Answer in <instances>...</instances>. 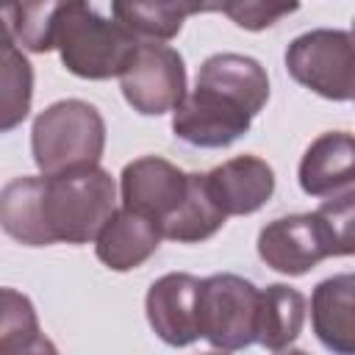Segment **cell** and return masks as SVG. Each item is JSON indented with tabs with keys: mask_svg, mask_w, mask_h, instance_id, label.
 I'll list each match as a JSON object with an SVG mask.
<instances>
[{
	"mask_svg": "<svg viewBox=\"0 0 355 355\" xmlns=\"http://www.w3.org/2000/svg\"><path fill=\"white\" fill-rule=\"evenodd\" d=\"M0 355H58L55 344L42 336L31 300L14 288L0 294Z\"/></svg>",
	"mask_w": 355,
	"mask_h": 355,
	"instance_id": "d6986e66",
	"label": "cell"
},
{
	"mask_svg": "<svg viewBox=\"0 0 355 355\" xmlns=\"http://www.w3.org/2000/svg\"><path fill=\"white\" fill-rule=\"evenodd\" d=\"M200 291L202 280L189 272H169L158 277L144 300L147 322L169 347H189L200 336Z\"/></svg>",
	"mask_w": 355,
	"mask_h": 355,
	"instance_id": "30bf717a",
	"label": "cell"
},
{
	"mask_svg": "<svg viewBox=\"0 0 355 355\" xmlns=\"http://www.w3.org/2000/svg\"><path fill=\"white\" fill-rule=\"evenodd\" d=\"M313 333L333 355H355V272L322 280L311 294Z\"/></svg>",
	"mask_w": 355,
	"mask_h": 355,
	"instance_id": "4fadbf2b",
	"label": "cell"
},
{
	"mask_svg": "<svg viewBox=\"0 0 355 355\" xmlns=\"http://www.w3.org/2000/svg\"><path fill=\"white\" fill-rule=\"evenodd\" d=\"M216 11L211 3H114V19L136 42H166L180 33L186 17Z\"/></svg>",
	"mask_w": 355,
	"mask_h": 355,
	"instance_id": "2e32d148",
	"label": "cell"
},
{
	"mask_svg": "<svg viewBox=\"0 0 355 355\" xmlns=\"http://www.w3.org/2000/svg\"><path fill=\"white\" fill-rule=\"evenodd\" d=\"M330 255H355V189L324 200L316 211Z\"/></svg>",
	"mask_w": 355,
	"mask_h": 355,
	"instance_id": "7402d4cb",
	"label": "cell"
},
{
	"mask_svg": "<svg viewBox=\"0 0 355 355\" xmlns=\"http://www.w3.org/2000/svg\"><path fill=\"white\" fill-rule=\"evenodd\" d=\"M258 255L269 269L300 277L311 272L319 261L330 258V250L316 214H291L272 219L261 227Z\"/></svg>",
	"mask_w": 355,
	"mask_h": 355,
	"instance_id": "9c48e42d",
	"label": "cell"
},
{
	"mask_svg": "<svg viewBox=\"0 0 355 355\" xmlns=\"http://www.w3.org/2000/svg\"><path fill=\"white\" fill-rule=\"evenodd\" d=\"M164 233L158 227V222L133 214L128 208H116L114 216L108 219V225L100 230L97 241H94V252L97 258L114 269V272H130L136 266H141L161 244Z\"/></svg>",
	"mask_w": 355,
	"mask_h": 355,
	"instance_id": "5bb4252c",
	"label": "cell"
},
{
	"mask_svg": "<svg viewBox=\"0 0 355 355\" xmlns=\"http://www.w3.org/2000/svg\"><path fill=\"white\" fill-rule=\"evenodd\" d=\"M208 355H222V352H208Z\"/></svg>",
	"mask_w": 355,
	"mask_h": 355,
	"instance_id": "484cf974",
	"label": "cell"
},
{
	"mask_svg": "<svg viewBox=\"0 0 355 355\" xmlns=\"http://www.w3.org/2000/svg\"><path fill=\"white\" fill-rule=\"evenodd\" d=\"M216 11L227 14L239 28L244 31H263L275 25L280 17H288L297 11V6H277V3H261V0H236V3H219Z\"/></svg>",
	"mask_w": 355,
	"mask_h": 355,
	"instance_id": "603a6c76",
	"label": "cell"
},
{
	"mask_svg": "<svg viewBox=\"0 0 355 355\" xmlns=\"http://www.w3.org/2000/svg\"><path fill=\"white\" fill-rule=\"evenodd\" d=\"M225 214L222 208L214 202L205 175L191 172L189 175V194L183 200V205L161 225L164 239L178 241V244H197L211 239L222 225H225Z\"/></svg>",
	"mask_w": 355,
	"mask_h": 355,
	"instance_id": "ac0fdd59",
	"label": "cell"
},
{
	"mask_svg": "<svg viewBox=\"0 0 355 355\" xmlns=\"http://www.w3.org/2000/svg\"><path fill=\"white\" fill-rule=\"evenodd\" d=\"M208 191L225 216H247L275 194V172L258 155H236L205 172Z\"/></svg>",
	"mask_w": 355,
	"mask_h": 355,
	"instance_id": "8fae6325",
	"label": "cell"
},
{
	"mask_svg": "<svg viewBox=\"0 0 355 355\" xmlns=\"http://www.w3.org/2000/svg\"><path fill=\"white\" fill-rule=\"evenodd\" d=\"M305 322V297L286 286L272 283L261 291V308H258V344L283 352L302 330Z\"/></svg>",
	"mask_w": 355,
	"mask_h": 355,
	"instance_id": "e0dca14e",
	"label": "cell"
},
{
	"mask_svg": "<svg viewBox=\"0 0 355 355\" xmlns=\"http://www.w3.org/2000/svg\"><path fill=\"white\" fill-rule=\"evenodd\" d=\"M136 39L116 22L103 17L89 3H58L53 47L61 64L86 80L119 78L136 50Z\"/></svg>",
	"mask_w": 355,
	"mask_h": 355,
	"instance_id": "7a4b0ae2",
	"label": "cell"
},
{
	"mask_svg": "<svg viewBox=\"0 0 355 355\" xmlns=\"http://www.w3.org/2000/svg\"><path fill=\"white\" fill-rule=\"evenodd\" d=\"M352 33H355V19H352Z\"/></svg>",
	"mask_w": 355,
	"mask_h": 355,
	"instance_id": "d4e9b609",
	"label": "cell"
},
{
	"mask_svg": "<svg viewBox=\"0 0 355 355\" xmlns=\"http://www.w3.org/2000/svg\"><path fill=\"white\" fill-rule=\"evenodd\" d=\"M297 178L311 197H333L355 186V136L344 130L316 136L302 153Z\"/></svg>",
	"mask_w": 355,
	"mask_h": 355,
	"instance_id": "7c38bea8",
	"label": "cell"
},
{
	"mask_svg": "<svg viewBox=\"0 0 355 355\" xmlns=\"http://www.w3.org/2000/svg\"><path fill=\"white\" fill-rule=\"evenodd\" d=\"M128 105L144 116L175 111L186 100L183 55L161 42H139L119 75Z\"/></svg>",
	"mask_w": 355,
	"mask_h": 355,
	"instance_id": "8992f818",
	"label": "cell"
},
{
	"mask_svg": "<svg viewBox=\"0 0 355 355\" xmlns=\"http://www.w3.org/2000/svg\"><path fill=\"white\" fill-rule=\"evenodd\" d=\"M0 130H14L31 111L33 100V69L17 42L0 33Z\"/></svg>",
	"mask_w": 355,
	"mask_h": 355,
	"instance_id": "ffe728a7",
	"label": "cell"
},
{
	"mask_svg": "<svg viewBox=\"0 0 355 355\" xmlns=\"http://www.w3.org/2000/svg\"><path fill=\"white\" fill-rule=\"evenodd\" d=\"M31 150L39 172L47 178L100 166L105 122L86 100H58L33 119Z\"/></svg>",
	"mask_w": 355,
	"mask_h": 355,
	"instance_id": "3957f363",
	"label": "cell"
},
{
	"mask_svg": "<svg viewBox=\"0 0 355 355\" xmlns=\"http://www.w3.org/2000/svg\"><path fill=\"white\" fill-rule=\"evenodd\" d=\"M122 208L141 214L158 227L183 205L189 194V175L158 155H144L122 169Z\"/></svg>",
	"mask_w": 355,
	"mask_h": 355,
	"instance_id": "ba28073f",
	"label": "cell"
},
{
	"mask_svg": "<svg viewBox=\"0 0 355 355\" xmlns=\"http://www.w3.org/2000/svg\"><path fill=\"white\" fill-rule=\"evenodd\" d=\"M197 83L230 94L252 116H258L269 100L266 69L255 58L241 55V53H216V55L205 58L197 72Z\"/></svg>",
	"mask_w": 355,
	"mask_h": 355,
	"instance_id": "9a60e30c",
	"label": "cell"
},
{
	"mask_svg": "<svg viewBox=\"0 0 355 355\" xmlns=\"http://www.w3.org/2000/svg\"><path fill=\"white\" fill-rule=\"evenodd\" d=\"M250 122L252 114L239 100L200 83L172 111V133L186 144L208 150L230 147L250 130Z\"/></svg>",
	"mask_w": 355,
	"mask_h": 355,
	"instance_id": "52a82bcc",
	"label": "cell"
},
{
	"mask_svg": "<svg viewBox=\"0 0 355 355\" xmlns=\"http://www.w3.org/2000/svg\"><path fill=\"white\" fill-rule=\"evenodd\" d=\"M116 211V186L103 166L67 175H22L3 186L0 225L28 247L97 241Z\"/></svg>",
	"mask_w": 355,
	"mask_h": 355,
	"instance_id": "6da1fadb",
	"label": "cell"
},
{
	"mask_svg": "<svg viewBox=\"0 0 355 355\" xmlns=\"http://www.w3.org/2000/svg\"><path fill=\"white\" fill-rule=\"evenodd\" d=\"M277 355H308V352H302V349H283V352H277Z\"/></svg>",
	"mask_w": 355,
	"mask_h": 355,
	"instance_id": "cb8c5ba5",
	"label": "cell"
},
{
	"mask_svg": "<svg viewBox=\"0 0 355 355\" xmlns=\"http://www.w3.org/2000/svg\"><path fill=\"white\" fill-rule=\"evenodd\" d=\"M58 3H14L3 11V31L17 42V47L31 53L53 50Z\"/></svg>",
	"mask_w": 355,
	"mask_h": 355,
	"instance_id": "44dd1931",
	"label": "cell"
},
{
	"mask_svg": "<svg viewBox=\"0 0 355 355\" xmlns=\"http://www.w3.org/2000/svg\"><path fill=\"white\" fill-rule=\"evenodd\" d=\"M261 291L230 272L211 275L200 291V336L225 352L244 349L258 341Z\"/></svg>",
	"mask_w": 355,
	"mask_h": 355,
	"instance_id": "5b68a950",
	"label": "cell"
},
{
	"mask_svg": "<svg viewBox=\"0 0 355 355\" xmlns=\"http://www.w3.org/2000/svg\"><path fill=\"white\" fill-rule=\"evenodd\" d=\"M288 75L324 100H355V33L316 28L286 50Z\"/></svg>",
	"mask_w": 355,
	"mask_h": 355,
	"instance_id": "277c9868",
	"label": "cell"
}]
</instances>
